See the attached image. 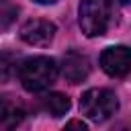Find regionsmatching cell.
Listing matches in <instances>:
<instances>
[{
  "instance_id": "ba28073f",
  "label": "cell",
  "mask_w": 131,
  "mask_h": 131,
  "mask_svg": "<svg viewBox=\"0 0 131 131\" xmlns=\"http://www.w3.org/2000/svg\"><path fill=\"white\" fill-rule=\"evenodd\" d=\"M25 117V111L20 106H16L14 102H8L4 100L2 106H0V127L2 129H12L16 127Z\"/></svg>"
},
{
  "instance_id": "7a4b0ae2",
  "label": "cell",
  "mask_w": 131,
  "mask_h": 131,
  "mask_svg": "<svg viewBox=\"0 0 131 131\" xmlns=\"http://www.w3.org/2000/svg\"><path fill=\"white\" fill-rule=\"evenodd\" d=\"M113 8L108 0H82L80 2V29L86 37H100L111 25Z\"/></svg>"
},
{
  "instance_id": "52a82bcc",
  "label": "cell",
  "mask_w": 131,
  "mask_h": 131,
  "mask_svg": "<svg viewBox=\"0 0 131 131\" xmlns=\"http://www.w3.org/2000/svg\"><path fill=\"white\" fill-rule=\"evenodd\" d=\"M37 108L45 115H51V117H61L70 111V98L61 92H49V94H43L37 102Z\"/></svg>"
},
{
  "instance_id": "3957f363",
  "label": "cell",
  "mask_w": 131,
  "mask_h": 131,
  "mask_svg": "<svg viewBox=\"0 0 131 131\" xmlns=\"http://www.w3.org/2000/svg\"><path fill=\"white\" fill-rule=\"evenodd\" d=\"M119 108V100L108 88H90L80 98V111L90 121H106Z\"/></svg>"
},
{
  "instance_id": "277c9868",
  "label": "cell",
  "mask_w": 131,
  "mask_h": 131,
  "mask_svg": "<svg viewBox=\"0 0 131 131\" xmlns=\"http://www.w3.org/2000/svg\"><path fill=\"white\" fill-rule=\"evenodd\" d=\"M100 68L113 78L127 76L131 72V47H125V45L106 47L100 53Z\"/></svg>"
},
{
  "instance_id": "8fae6325",
  "label": "cell",
  "mask_w": 131,
  "mask_h": 131,
  "mask_svg": "<svg viewBox=\"0 0 131 131\" xmlns=\"http://www.w3.org/2000/svg\"><path fill=\"white\" fill-rule=\"evenodd\" d=\"M39 4H51V2H55V0H37Z\"/></svg>"
},
{
  "instance_id": "9c48e42d",
  "label": "cell",
  "mask_w": 131,
  "mask_h": 131,
  "mask_svg": "<svg viewBox=\"0 0 131 131\" xmlns=\"http://www.w3.org/2000/svg\"><path fill=\"white\" fill-rule=\"evenodd\" d=\"M14 16H16V8L10 6L8 0H2V29H8V25Z\"/></svg>"
},
{
  "instance_id": "7c38bea8",
  "label": "cell",
  "mask_w": 131,
  "mask_h": 131,
  "mask_svg": "<svg viewBox=\"0 0 131 131\" xmlns=\"http://www.w3.org/2000/svg\"><path fill=\"white\" fill-rule=\"evenodd\" d=\"M117 2H119V4H129L131 0H117Z\"/></svg>"
},
{
  "instance_id": "6da1fadb",
  "label": "cell",
  "mask_w": 131,
  "mask_h": 131,
  "mask_svg": "<svg viewBox=\"0 0 131 131\" xmlns=\"http://www.w3.org/2000/svg\"><path fill=\"white\" fill-rule=\"evenodd\" d=\"M57 78V63L47 55H35L18 66V80L29 92L47 90Z\"/></svg>"
},
{
  "instance_id": "30bf717a",
  "label": "cell",
  "mask_w": 131,
  "mask_h": 131,
  "mask_svg": "<svg viewBox=\"0 0 131 131\" xmlns=\"http://www.w3.org/2000/svg\"><path fill=\"white\" fill-rule=\"evenodd\" d=\"M66 127H68V129L76 127V129H82V131H84V129H86V123H84V121H70V123H68Z\"/></svg>"
},
{
  "instance_id": "5b68a950",
  "label": "cell",
  "mask_w": 131,
  "mask_h": 131,
  "mask_svg": "<svg viewBox=\"0 0 131 131\" xmlns=\"http://www.w3.org/2000/svg\"><path fill=\"white\" fill-rule=\"evenodd\" d=\"M55 35V25L45 20V18H33L29 23L23 25L20 29V39L29 45H37V47H43L47 45Z\"/></svg>"
},
{
  "instance_id": "8992f818",
  "label": "cell",
  "mask_w": 131,
  "mask_h": 131,
  "mask_svg": "<svg viewBox=\"0 0 131 131\" xmlns=\"http://www.w3.org/2000/svg\"><path fill=\"white\" fill-rule=\"evenodd\" d=\"M61 74L72 84L82 82L90 74V61H88V57L82 55V53H78V51H68L63 55V59H61Z\"/></svg>"
}]
</instances>
